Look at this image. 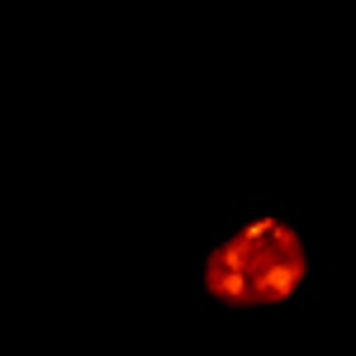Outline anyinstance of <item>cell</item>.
<instances>
[{"instance_id": "6da1fadb", "label": "cell", "mask_w": 356, "mask_h": 356, "mask_svg": "<svg viewBox=\"0 0 356 356\" xmlns=\"http://www.w3.org/2000/svg\"><path fill=\"white\" fill-rule=\"evenodd\" d=\"M200 280H204V295L219 309H238V314L275 309L304 290L309 243L290 219L257 214L209 247Z\"/></svg>"}]
</instances>
